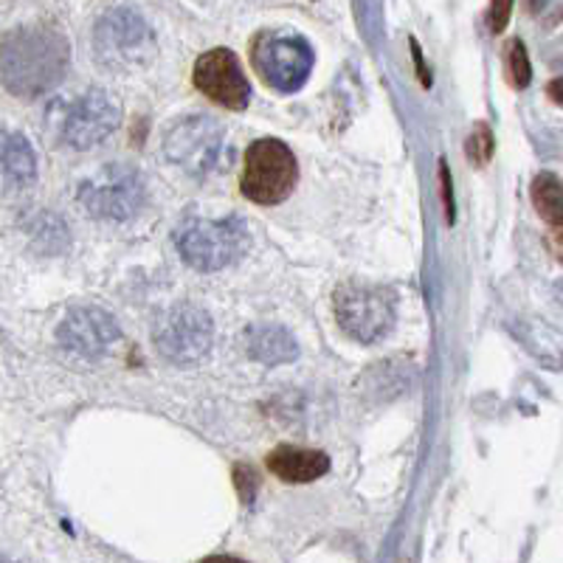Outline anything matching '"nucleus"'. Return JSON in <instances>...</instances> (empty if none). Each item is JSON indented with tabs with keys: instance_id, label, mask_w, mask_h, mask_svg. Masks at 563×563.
Segmentation results:
<instances>
[{
	"instance_id": "f257e3e1",
	"label": "nucleus",
	"mask_w": 563,
	"mask_h": 563,
	"mask_svg": "<svg viewBox=\"0 0 563 563\" xmlns=\"http://www.w3.org/2000/svg\"><path fill=\"white\" fill-rule=\"evenodd\" d=\"M68 40L54 26H20L0 40V82L20 99H37L63 82Z\"/></svg>"
},
{
	"instance_id": "f03ea898",
	"label": "nucleus",
	"mask_w": 563,
	"mask_h": 563,
	"mask_svg": "<svg viewBox=\"0 0 563 563\" xmlns=\"http://www.w3.org/2000/svg\"><path fill=\"white\" fill-rule=\"evenodd\" d=\"M180 256L195 271H220L238 263L249 249V229L240 218L220 220H189L180 225L178 238Z\"/></svg>"
},
{
	"instance_id": "7ed1b4c3",
	"label": "nucleus",
	"mask_w": 563,
	"mask_h": 563,
	"mask_svg": "<svg viewBox=\"0 0 563 563\" xmlns=\"http://www.w3.org/2000/svg\"><path fill=\"white\" fill-rule=\"evenodd\" d=\"M251 63L268 88L276 93H294L313 70V48L308 40L294 34L263 32L251 45Z\"/></svg>"
},
{
	"instance_id": "20e7f679",
	"label": "nucleus",
	"mask_w": 563,
	"mask_h": 563,
	"mask_svg": "<svg viewBox=\"0 0 563 563\" xmlns=\"http://www.w3.org/2000/svg\"><path fill=\"white\" fill-rule=\"evenodd\" d=\"M169 161L195 178H206L225 161V130L209 115H189L169 128L164 139Z\"/></svg>"
},
{
	"instance_id": "39448f33",
	"label": "nucleus",
	"mask_w": 563,
	"mask_h": 563,
	"mask_svg": "<svg viewBox=\"0 0 563 563\" xmlns=\"http://www.w3.org/2000/svg\"><path fill=\"white\" fill-rule=\"evenodd\" d=\"M299 167L296 158L282 141L263 139L254 141L245 153L243 195L260 206L282 203L294 192Z\"/></svg>"
},
{
	"instance_id": "423d86ee",
	"label": "nucleus",
	"mask_w": 563,
	"mask_h": 563,
	"mask_svg": "<svg viewBox=\"0 0 563 563\" xmlns=\"http://www.w3.org/2000/svg\"><path fill=\"white\" fill-rule=\"evenodd\" d=\"M115 124H119V104L97 88L65 102L57 113L59 141L74 150H90L102 144L113 133Z\"/></svg>"
},
{
	"instance_id": "0eeeda50",
	"label": "nucleus",
	"mask_w": 563,
	"mask_h": 563,
	"mask_svg": "<svg viewBox=\"0 0 563 563\" xmlns=\"http://www.w3.org/2000/svg\"><path fill=\"white\" fill-rule=\"evenodd\" d=\"M97 54L108 68H133L153 54L155 40L147 29L144 18H139L130 9H113L97 23L93 32Z\"/></svg>"
},
{
	"instance_id": "6e6552de",
	"label": "nucleus",
	"mask_w": 563,
	"mask_h": 563,
	"mask_svg": "<svg viewBox=\"0 0 563 563\" xmlns=\"http://www.w3.org/2000/svg\"><path fill=\"white\" fill-rule=\"evenodd\" d=\"M211 319L198 305H175L155 324V346L173 364H198L211 350Z\"/></svg>"
},
{
	"instance_id": "1a4fd4ad",
	"label": "nucleus",
	"mask_w": 563,
	"mask_h": 563,
	"mask_svg": "<svg viewBox=\"0 0 563 563\" xmlns=\"http://www.w3.org/2000/svg\"><path fill=\"white\" fill-rule=\"evenodd\" d=\"M88 214L102 220H128L144 206V178L133 167H104L79 189Z\"/></svg>"
},
{
	"instance_id": "9d476101",
	"label": "nucleus",
	"mask_w": 563,
	"mask_h": 563,
	"mask_svg": "<svg viewBox=\"0 0 563 563\" xmlns=\"http://www.w3.org/2000/svg\"><path fill=\"white\" fill-rule=\"evenodd\" d=\"M335 316L346 335L355 341H378L395 319V299L389 290L372 285H346L335 294Z\"/></svg>"
},
{
	"instance_id": "9b49d317",
	"label": "nucleus",
	"mask_w": 563,
	"mask_h": 563,
	"mask_svg": "<svg viewBox=\"0 0 563 563\" xmlns=\"http://www.w3.org/2000/svg\"><path fill=\"white\" fill-rule=\"evenodd\" d=\"M195 85L203 97L218 102L220 108L243 110L251 99V85L240 68V59L225 48H214L198 59Z\"/></svg>"
},
{
	"instance_id": "f8f14e48",
	"label": "nucleus",
	"mask_w": 563,
	"mask_h": 563,
	"mask_svg": "<svg viewBox=\"0 0 563 563\" xmlns=\"http://www.w3.org/2000/svg\"><path fill=\"white\" fill-rule=\"evenodd\" d=\"M119 335H122V330L113 321V316L99 308L70 310L57 330L59 344L65 350L82 355V358H99V355H104L108 346L119 341Z\"/></svg>"
},
{
	"instance_id": "ddd939ff",
	"label": "nucleus",
	"mask_w": 563,
	"mask_h": 563,
	"mask_svg": "<svg viewBox=\"0 0 563 563\" xmlns=\"http://www.w3.org/2000/svg\"><path fill=\"white\" fill-rule=\"evenodd\" d=\"M37 180L34 150L20 133H0V195H20Z\"/></svg>"
},
{
	"instance_id": "4468645a",
	"label": "nucleus",
	"mask_w": 563,
	"mask_h": 563,
	"mask_svg": "<svg viewBox=\"0 0 563 563\" xmlns=\"http://www.w3.org/2000/svg\"><path fill=\"white\" fill-rule=\"evenodd\" d=\"M271 474L279 476L282 482H316L330 471V460L324 451L316 449H299V445H279L265 460Z\"/></svg>"
},
{
	"instance_id": "2eb2a0df",
	"label": "nucleus",
	"mask_w": 563,
	"mask_h": 563,
	"mask_svg": "<svg viewBox=\"0 0 563 563\" xmlns=\"http://www.w3.org/2000/svg\"><path fill=\"white\" fill-rule=\"evenodd\" d=\"M532 203L550 225L552 254L563 263V184L552 173H541L532 180Z\"/></svg>"
},
{
	"instance_id": "dca6fc26",
	"label": "nucleus",
	"mask_w": 563,
	"mask_h": 563,
	"mask_svg": "<svg viewBox=\"0 0 563 563\" xmlns=\"http://www.w3.org/2000/svg\"><path fill=\"white\" fill-rule=\"evenodd\" d=\"M245 344H249L251 358L260 361V364H290L299 355V346L285 327H254V330H249Z\"/></svg>"
},
{
	"instance_id": "f3484780",
	"label": "nucleus",
	"mask_w": 563,
	"mask_h": 563,
	"mask_svg": "<svg viewBox=\"0 0 563 563\" xmlns=\"http://www.w3.org/2000/svg\"><path fill=\"white\" fill-rule=\"evenodd\" d=\"M507 77H510V82L516 88H527L530 85V57H527V48L521 45V40H512L507 45Z\"/></svg>"
},
{
	"instance_id": "a211bd4d",
	"label": "nucleus",
	"mask_w": 563,
	"mask_h": 563,
	"mask_svg": "<svg viewBox=\"0 0 563 563\" xmlns=\"http://www.w3.org/2000/svg\"><path fill=\"white\" fill-rule=\"evenodd\" d=\"M467 155H471V161H474L476 167L487 164V158L493 155V135L487 124H479V128L474 130V135L467 139Z\"/></svg>"
},
{
	"instance_id": "6ab92c4d",
	"label": "nucleus",
	"mask_w": 563,
	"mask_h": 563,
	"mask_svg": "<svg viewBox=\"0 0 563 563\" xmlns=\"http://www.w3.org/2000/svg\"><path fill=\"white\" fill-rule=\"evenodd\" d=\"M234 485H238L240 499L251 501L254 499L256 487H260V476H256V471L251 465H238L234 467Z\"/></svg>"
},
{
	"instance_id": "aec40b11",
	"label": "nucleus",
	"mask_w": 563,
	"mask_h": 563,
	"mask_svg": "<svg viewBox=\"0 0 563 563\" xmlns=\"http://www.w3.org/2000/svg\"><path fill=\"white\" fill-rule=\"evenodd\" d=\"M510 3H496V7L490 9V29L493 32H501L507 23V18H510Z\"/></svg>"
},
{
	"instance_id": "412c9836",
	"label": "nucleus",
	"mask_w": 563,
	"mask_h": 563,
	"mask_svg": "<svg viewBox=\"0 0 563 563\" xmlns=\"http://www.w3.org/2000/svg\"><path fill=\"white\" fill-rule=\"evenodd\" d=\"M547 93H550L552 102L563 104V77H561V79H552L550 88H547Z\"/></svg>"
},
{
	"instance_id": "4be33fe9",
	"label": "nucleus",
	"mask_w": 563,
	"mask_h": 563,
	"mask_svg": "<svg viewBox=\"0 0 563 563\" xmlns=\"http://www.w3.org/2000/svg\"><path fill=\"white\" fill-rule=\"evenodd\" d=\"M200 563H245L243 558H231V555H211Z\"/></svg>"
}]
</instances>
